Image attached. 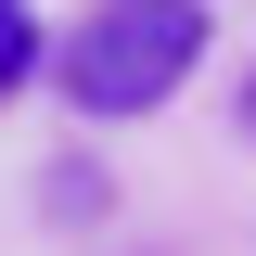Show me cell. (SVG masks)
<instances>
[{
    "instance_id": "cell-1",
    "label": "cell",
    "mask_w": 256,
    "mask_h": 256,
    "mask_svg": "<svg viewBox=\"0 0 256 256\" xmlns=\"http://www.w3.org/2000/svg\"><path fill=\"white\" fill-rule=\"evenodd\" d=\"M192 64H205V0H102L52 52V77L77 116H154Z\"/></svg>"
},
{
    "instance_id": "cell-2",
    "label": "cell",
    "mask_w": 256,
    "mask_h": 256,
    "mask_svg": "<svg viewBox=\"0 0 256 256\" xmlns=\"http://www.w3.org/2000/svg\"><path fill=\"white\" fill-rule=\"evenodd\" d=\"M26 77H38V13L0 0V90H26Z\"/></svg>"
},
{
    "instance_id": "cell-3",
    "label": "cell",
    "mask_w": 256,
    "mask_h": 256,
    "mask_svg": "<svg viewBox=\"0 0 256 256\" xmlns=\"http://www.w3.org/2000/svg\"><path fill=\"white\" fill-rule=\"evenodd\" d=\"M244 116H256V77H244Z\"/></svg>"
}]
</instances>
